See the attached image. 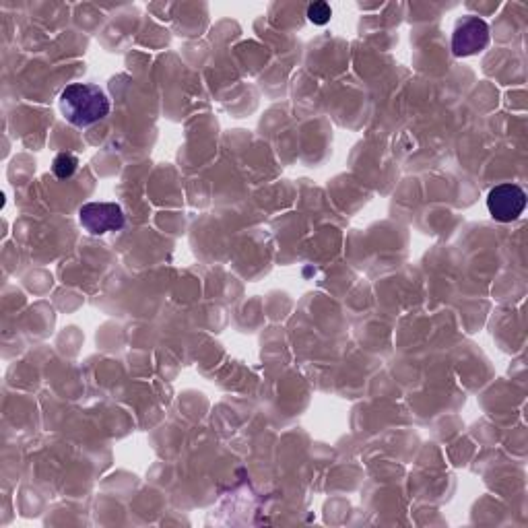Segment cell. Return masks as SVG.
<instances>
[{
    "mask_svg": "<svg viewBox=\"0 0 528 528\" xmlns=\"http://www.w3.org/2000/svg\"><path fill=\"white\" fill-rule=\"evenodd\" d=\"M489 44V25L475 15L462 17L452 33V52L458 58H467L483 52Z\"/></svg>",
    "mask_w": 528,
    "mask_h": 528,
    "instance_id": "obj_2",
    "label": "cell"
},
{
    "mask_svg": "<svg viewBox=\"0 0 528 528\" xmlns=\"http://www.w3.org/2000/svg\"><path fill=\"white\" fill-rule=\"evenodd\" d=\"M110 99L93 83H71L60 93V112L66 122L87 128L110 114Z\"/></svg>",
    "mask_w": 528,
    "mask_h": 528,
    "instance_id": "obj_1",
    "label": "cell"
},
{
    "mask_svg": "<svg viewBox=\"0 0 528 528\" xmlns=\"http://www.w3.org/2000/svg\"><path fill=\"white\" fill-rule=\"evenodd\" d=\"M330 17H333V9H330L328 3H314L308 7V19L314 25H326Z\"/></svg>",
    "mask_w": 528,
    "mask_h": 528,
    "instance_id": "obj_6",
    "label": "cell"
},
{
    "mask_svg": "<svg viewBox=\"0 0 528 528\" xmlns=\"http://www.w3.org/2000/svg\"><path fill=\"white\" fill-rule=\"evenodd\" d=\"M79 221L91 236H104L110 231H120L126 217L116 203H87L79 211Z\"/></svg>",
    "mask_w": 528,
    "mask_h": 528,
    "instance_id": "obj_4",
    "label": "cell"
},
{
    "mask_svg": "<svg viewBox=\"0 0 528 528\" xmlns=\"http://www.w3.org/2000/svg\"><path fill=\"white\" fill-rule=\"evenodd\" d=\"M79 170V159L73 153H60L52 161V172L58 180H69Z\"/></svg>",
    "mask_w": 528,
    "mask_h": 528,
    "instance_id": "obj_5",
    "label": "cell"
},
{
    "mask_svg": "<svg viewBox=\"0 0 528 528\" xmlns=\"http://www.w3.org/2000/svg\"><path fill=\"white\" fill-rule=\"evenodd\" d=\"M487 209L495 221H516L526 209V192L518 184L495 186L487 194Z\"/></svg>",
    "mask_w": 528,
    "mask_h": 528,
    "instance_id": "obj_3",
    "label": "cell"
}]
</instances>
